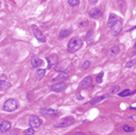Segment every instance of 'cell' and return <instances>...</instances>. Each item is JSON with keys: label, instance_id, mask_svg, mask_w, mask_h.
I'll return each mask as SVG.
<instances>
[{"label": "cell", "instance_id": "d6986e66", "mask_svg": "<svg viewBox=\"0 0 136 135\" xmlns=\"http://www.w3.org/2000/svg\"><path fill=\"white\" fill-rule=\"evenodd\" d=\"M44 74H45V69H37L35 72V77L37 79H41L43 78Z\"/></svg>", "mask_w": 136, "mask_h": 135}, {"label": "cell", "instance_id": "83f0119b", "mask_svg": "<svg viewBox=\"0 0 136 135\" xmlns=\"http://www.w3.org/2000/svg\"><path fill=\"white\" fill-rule=\"evenodd\" d=\"M134 64H135V61H134V60L128 61V62H127V64H126V67H127V68H130V67H132V66H133Z\"/></svg>", "mask_w": 136, "mask_h": 135}, {"label": "cell", "instance_id": "ba28073f", "mask_svg": "<svg viewBox=\"0 0 136 135\" xmlns=\"http://www.w3.org/2000/svg\"><path fill=\"white\" fill-rule=\"evenodd\" d=\"M92 81H93V78H92V76H91V75H88V76H86V77L81 82V84H79V88H81V89H87V88H89L90 86L92 85Z\"/></svg>", "mask_w": 136, "mask_h": 135}, {"label": "cell", "instance_id": "7c38bea8", "mask_svg": "<svg viewBox=\"0 0 136 135\" xmlns=\"http://www.w3.org/2000/svg\"><path fill=\"white\" fill-rule=\"evenodd\" d=\"M41 64H42V60H41V59H39L36 56L32 57V59H31V67L32 68H37L38 66H40Z\"/></svg>", "mask_w": 136, "mask_h": 135}, {"label": "cell", "instance_id": "f546056e", "mask_svg": "<svg viewBox=\"0 0 136 135\" xmlns=\"http://www.w3.org/2000/svg\"><path fill=\"white\" fill-rule=\"evenodd\" d=\"M77 99H79V100H81V99H83V96H81L79 94H77Z\"/></svg>", "mask_w": 136, "mask_h": 135}, {"label": "cell", "instance_id": "603a6c76", "mask_svg": "<svg viewBox=\"0 0 136 135\" xmlns=\"http://www.w3.org/2000/svg\"><path fill=\"white\" fill-rule=\"evenodd\" d=\"M102 78H103V72H100V73L96 76V82H97V84H101L102 81H103Z\"/></svg>", "mask_w": 136, "mask_h": 135}, {"label": "cell", "instance_id": "5b68a950", "mask_svg": "<svg viewBox=\"0 0 136 135\" xmlns=\"http://www.w3.org/2000/svg\"><path fill=\"white\" fill-rule=\"evenodd\" d=\"M29 126L30 128H33V129H35V128H38V127H40L41 125V120L37 116H30L29 117Z\"/></svg>", "mask_w": 136, "mask_h": 135}, {"label": "cell", "instance_id": "5bb4252c", "mask_svg": "<svg viewBox=\"0 0 136 135\" xmlns=\"http://www.w3.org/2000/svg\"><path fill=\"white\" fill-rule=\"evenodd\" d=\"M118 20H120V19H118L116 15H113V13H112V15H110V16H109L108 22H107V26H108L109 28H111V27H112L113 25H116L117 22H118Z\"/></svg>", "mask_w": 136, "mask_h": 135}, {"label": "cell", "instance_id": "4316f807", "mask_svg": "<svg viewBox=\"0 0 136 135\" xmlns=\"http://www.w3.org/2000/svg\"><path fill=\"white\" fill-rule=\"evenodd\" d=\"M90 65H91V62L89 61V60H87V61H85L82 64V68L83 69H88L89 67H90Z\"/></svg>", "mask_w": 136, "mask_h": 135}, {"label": "cell", "instance_id": "277c9868", "mask_svg": "<svg viewBox=\"0 0 136 135\" xmlns=\"http://www.w3.org/2000/svg\"><path fill=\"white\" fill-rule=\"evenodd\" d=\"M32 31H33V34H34V36H35V38L38 40V41H40V42H45L47 41V38H45V36L42 34V32L38 29V27L35 26V25H33L32 26Z\"/></svg>", "mask_w": 136, "mask_h": 135}, {"label": "cell", "instance_id": "ac0fdd59", "mask_svg": "<svg viewBox=\"0 0 136 135\" xmlns=\"http://www.w3.org/2000/svg\"><path fill=\"white\" fill-rule=\"evenodd\" d=\"M71 33L70 29H66V30H61L60 33H59V39H63L65 37H67L69 34Z\"/></svg>", "mask_w": 136, "mask_h": 135}, {"label": "cell", "instance_id": "e0dca14e", "mask_svg": "<svg viewBox=\"0 0 136 135\" xmlns=\"http://www.w3.org/2000/svg\"><path fill=\"white\" fill-rule=\"evenodd\" d=\"M12 87V84L8 82L7 81H0V89H1V91H5V90L9 89Z\"/></svg>", "mask_w": 136, "mask_h": 135}, {"label": "cell", "instance_id": "8fae6325", "mask_svg": "<svg viewBox=\"0 0 136 135\" xmlns=\"http://www.w3.org/2000/svg\"><path fill=\"white\" fill-rule=\"evenodd\" d=\"M39 112H40V115L41 116H54V115H57L58 112L57 110H54V109H52V108H41L39 110Z\"/></svg>", "mask_w": 136, "mask_h": 135}, {"label": "cell", "instance_id": "52a82bcc", "mask_svg": "<svg viewBox=\"0 0 136 135\" xmlns=\"http://www.w3.org/2000/svg\"><path fill=\"white\" fill-rule=\"evenodd\" d=\"M51 89H52V91L57 92V93L63 92L64 90L66 89V84H65V82H56V84L52 85Z\"/></svg>", "mask_w": 136, "mask_h": 135}, {"label": "cell", "instance_id": "ffe728a7", "mask_svg": "<svg viewBox=\"0 0 136 135\" xmlns=\"http://www.w3.org/2000/svg\"><path fill=\"white\" fill-rule=\"evenodd\" d=\"M131 94H132V92L130 91V90H129V89H125L122 92L118 93V96H121V97H127V96H130Z\"/></svg>", "mask_w": 136, "mask_h": 135}, {"label": "cell", "instance_id": "2e32d148", "mask_svg": "<svg viewBox=\"0 0 136 135\" xmlns=\"http://www.w3.org/2000/svg\"><path fill=\"white\" fill-rule=\"evenodd\" d=\"M69 77V74L66 72H61L59 75H57V77H55V81H59V82H64L65 79H67Z\"/></svg>", "mask_w": 136, "mask_h": 135}, {"label": "cell", "instance_id": "3957f363", "mask_svg": "<svg viewBox=\"0 0 136 135\" xmlns=\"http://www.w3.org/2000/svg\"><path fill=\"white\" fill-rule=\"evenodd\" d=\"M74 117H66L61 119L60 121H58L57 123L55 124V127L56 128H65V127H69L71 126L73 123H74Z\"/></svg>", "mask_w": 136, "mask_h": 135}, {"label": "cell", "instance_id": "cb8c5ba5", "mask_svg": "<svg viewBox=\"0 0 136 135\" xmlns=\"http://www.w3.org/2000/svg\"><path fill=\"white\" fill-rule=\"evenodd\" d=\"M34 133H35V131H34L33 128H29V129H26L24 131V134L25 135H33Z\"/></svg>", "mask_w": 136, "mask_h": 135}, {"label": "cell", "instance_id": "8992f818", "mask_svg": "<svg viewBox=\"0 0 136 135\" xmlns=\"http://www.w3.org/2000/svg\"><path fill=\"white\" fill-rule=\"evenodd\" d=\"M122 29H123V23H122L121 20H118L116 25H113L110 28V32L112 35H118V34L122 31Z\"/></svg>", "mask_w": 136, "mask_h": 135}, {"label": "cell", "instance_id": "9a60e30c", "mask_svg": "<svg viewBox=\"0 0 136 135\" xmlns=\"http://www.w3.org/2000/svg\"><path fill=\"white\" fill-rule=\"evenodd\" d=\"M108 96H109V95H101V96H98V97H95V98H93V99L90 101V104H91V105H95V104H97L98 102L102 101V100H104L105 98H107Z\"/></svg>", "mask_w": 136, "mask_h": 135}, {"label": "cell", "instance_id": "1f68e13d", "mask_svg": "<svg viewBox=\"0 0 136 135\" xmlns=\"http://www.w3.org/2000/svg\"><path fill=\"white\" fill-rule=\"evenodd\" d=\"M90 3H91V4H96L97 1H90Z\"/></svg>", "mask_w": 136, "mask_h": 135}, {"label": "cell", "instance_id": "484cf974", "mask_svg": "<svg viewBox=\"0 0 136 135\" xmlns=\"http://www.w3.org/2000/svg\"><path fill=\"white\" fill-rule=\"evenodd\" d=\"M68 4L70 6H76L79 4V0H68Z\"/></svg>", "mask_w": 136, "mask_h": 135}, {"label": "cell", "instance_id": "7402d4cb", "mask_svg": "<svg viewBox=\"0 0 136 135\" xmlns=\"http://www.w3.org/2000/svg\"><path fill=\"white\" fill-rule=\"evenodd\" d=\"M86 40H87V42L88 43L92 42V40H93V31H89L88 32V34H87V36H86Z\"/></svg>", "mask_w": 136, "mask_h": 135}, {"label": "cell", "instance_id": "9c48e42d", "mask_svg": "<svg viewBox=\"0 0 136 135\" xmlns=\"http://www.w3.org/2000/svg\"><path fill=\"white\" fill-rule=\"evenodd\" d=\"M89 16L92 19H99L102 17V12L99 8H93L89 12Z\"/></svg>", "mask_w": 136, "mask_h": 135}, {"label": "cell", "instance_id": "44dd1931", "mask_svg": "<svg viewBox=\"0 0 136 135\" xmlns=\"http://www.w3.org/2000/svg\"><path fill=\"white\" fill-rule=\"evenodd\" d=\"M118 53H120V48H118V47H112L109 50V54L112 55V56H116V55H118Z\"/></svg>", "mask_w": 136, "mask_h": 135}, {"label": "cell", "instance_id": "6da1fadb", "mask_svg": "<svg viewBox=\"0 0 136 135\" xmlns=\"http://www.w3.org/2000/svg\"><path fill=\"white\" fill-rule=\"evenodd\" d=\"M82 47H83V40L81 38H78V37H73V38L69 40L67 50L69 53H75V52L78 51Z\"/></svg>", "mask_w": 136, "mask_h": 135}, {"label": "cell", "instance_id": "7a4b0ae2", "mask_svg": "<svg viewBox=\"0 0 136 135\" xmlns=\"http://www.w3.org/2000/svg\"><path fill=\"white\" fill-rule=\"evenodd\" d=\"M19 107V104H18V101H17L16 99L13 98H10V99H7L6 101L4 102V104H3V109L5 110V112H15V110Z\"/></svg>", "mask_w": 136, "mask_h": 135}, {"label": "cell", "instance_id": "4fadbf2b", "mask_svg": "<svg viewBox=\"0 0 136 135\" xmlns=\"http://www.w3.org/2000/svg\"><path fill=\"white\" fill-rule=\"evenodd\" d=\"M10 123L7 122V121H1V123H0V131H1V133H4L6 131H8L10 129Z\"/></svg>", "mask_w": 136, "mask_h": 135}, {"label": "cell", "instance_id": "30bf717a", "mask_svg": "<svg viewBox=\"0 0 136 135\" xmlns=\"http://www.w3.org/2000/svg\"><path fill=\"white\" fill-rule=\"evenodd\" d=\"M47 69H51L53 65H57L58 64V57L57 56H50L47 58Z\"/></svg>", "mask_w": 136, "mask_h": 135}, {"label": "cell", "instance_id": "f1b7e54d", "mask_svg": "<svg viewBox=\"0 0 136 135\" xmlns=\"http://www.w3.org/2000/svg\"><path fill=\"white\" fill-rule=\"evenodd\" d=\"M118 89H120V87H118V86H116V87H113V89L111 90V93H116Z\"/></svg>", "mask_w": 136, "mask_h": 135}, {"label": "cell", "instance_id": "d4e9b609", "mask_svg": "<svg viewBox=\"0 0 136 135\" xmlns=\"http://www.w3.org/2000/svg\"><path fill=\"white\" fill-rule=\"evenodd\" d=\"M123 130L125 131V132H133V131H134V128H132V127L128 126V125H124V126H123Z\"/></svg>", "mask_w": 136, "mask_h": 135}, {"label": "cell", "instance_id": "d6a6232c", "mask_svg": "<svg viewBox=\"0 0 136 135\" xmlns=\"http://www.w3.org/2000/svg\"><path fill=\"white\" fill-rule=\"evenodd\" d=\"M134 47H135V48H136V42H135V44H134Z\"/></svg>", "mask_w": 136, "mask_h": 135}, {"label": "cell", "instance_id": "4dcf8cb0", "mask_svg": "<svg viewBox=\"0 0 136 135\" xmlns=\"http://www.w3.org/2000/svg\"><path fill=\"white\" fill-rule=\"evenodd\" d=\"M4 78H5V75L2 74V75H1V81H4Z\"/></svg>", "mask_w": 136, "mask_h": 135}]
</instances>
